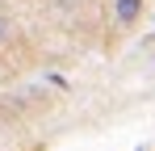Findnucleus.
<instances>
[{
    "label": "nucleus",
    "mask_w": 155,
    "mask_h": 151,
    "mask_svg": "<svg viewBox=\"0 0 155 151\" xmlns=\"http://www.w3.org/2000/svg\"><path fill=\"white\" fill-rule=\"evenodd\" d=\"M8 34H13V25H8V13H4V8H0V46H4V42H8Z\"/></svg>",
    "instance_id": "nucleus-2"
},
{
    "label": "nucleus",
    "mask_w": 155,
    "mask_h": 151,
    "mask_svg": "<svg viewBox=\"0 0 155 151\" xmlns=\"http://www.w3.org/2000/svg\"><path fill=\"white\" fill-rule=\"evenodd\" d=\"M138 8H143V0H117V21L134 25V21H138Z\"/></svg>",
    "instance_id": "nucleus-1"
}]
</instances>
